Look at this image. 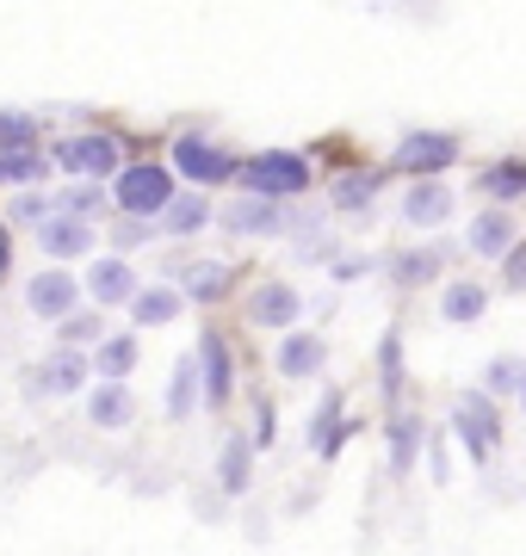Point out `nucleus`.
<instances>
[{
  "label": "nucleus",
  "instance_id": "f03ea898",
  "mask_svg": "<svg viewBox=\"0 0 526 556\" xmlns=\"http://www.w3.org/2000/svg\"><path fill=\"white\" fill-rule=\"evenodd\" d=\"M452 433L465 439V452L477 464H489V452L502 445V402L489 396V390H465V396L452 402Z\"/></svg>",
  "mask_w": 526,
  "mask_h": 556
},
{
  "label": "nucleus",
  "instance_id": "7c9ffc66",
  "mask_svg": "<svg viewBox=\"0 0 526 556\" xmlns=\"http://www.w3.org/2000/svg\"><path fill=\"white\" fill-rule=\"evenodd\" d=\"M521 383H526V365L521 358H489V371H484V390L489 396H521Z\"/></svg>",
  "mask_w": 526,
  "mask_h": 556
},
{
  "label": "nucleus",
  "instance_id": "4468645a",
  "mask_svg": "<svg viewBox=\"0 0 526 556\" xmlns=\"http://www.w3.org/2000/svg\"><path fill=\"white\" fill-rule=\"evenodd\" d=\"M223 229H236V236H279L285 229V204L279 199H236L229 211H223Z\"/></svg>",
  "mask_w": 526,
  "mask_h": 556
},
{
  "label": "nucleus",
  "instance_id": "5701e85b",
  "mask_svg": "<svg viewBox=\"0 0 526 556\" xmlns=\"http://www.w3.org/2000/svg\"><path fill=\"white\" fill-rule=\"evenodd\" d=\"M378 167H360V174H341L335 179V211H341V217H365V211H372V199H378Z\"/></svg>",
  "mask_w": 526,
  "mask_h": 556
},
{
  "label": "nucleus",
  "instance_id": "9b49d317",
  "mask_svg": "<svg viewBox=\"0 0 526 556\" xmlns=\"http://www.w3.org/2000/svg\"><path fill=\"white\" fill-rule=\"evenodd\" d=\"M347 433H353L347 402H341V390H328V396L316 402V415H310V452H316V457H335V452L347 445Z\"/></svg>",
  "mask_w": 526,
  "mask_h": 556
},
{
  "label": "nucleus",
  "instance_id": "58836bf2",
  "mask_svg": "<svg viewBox=\"0 0 526 556\" xmlns=\"http://www.w3.org/2000/svg\"><path fill=\"white\" fill-rule=\"evenodd\" d=\"M273 427H279V420H273V402H261V408H254V452L273 445Z\"/></svg>",
  "mask_w": 526,
  "mask_h": 556
},
{
  "label": "nucleus",
  "instance_id": "423d86ee",
  "mask_svg": "<svg viewBox=\"0 0 526 556\" xmlns=\"http://www.w3.org/2000/svg\"><path fill=\"white\" fill-rule=\"evenodd\" d=\"M174 167H180L186 179H199V186H223V179L242 174V161L229 155L223 142H211V137H180L174 142Z\"/></svg>",
  "mask_w": 526,
  "mask_h": 556
},
{
  "label": "nucleus",
  "instance_id": "f3484780",
  "mask_svg": "<svg viewBox=\"0 0 526 556\" xmlns=\"http://www.w3.org/2000/svg\"><path fill=\"white\" fill-rule=\"evenodd\" d=\"M130 415H137V396L124 390V378H100V390L87 396V420L100 433H118V427H130Z\"/></svg>",
  "mask_w": 526,
  "mask_h": 556
},
{
  "label": "nucleus",
  "instance_id": "c85d7f7f",
  "mask_svg": "<svg viewBox=\"0 0 526 556\" xmlns=\"http://www.w3.org/2000/svg\"><path fill=\"white\" fill-rule=\"evenodd\" d=\"M484 309H489V291H484V285H471V278L446 285V298H440V316H446V321H459V328H465V321H477Z\"/></svg>",
  "mask_w": 526,
  "mask_h": 556
},
{
  "label": "nucleus",
  "instance_id": "2eb2a0df",
  "mask_svg": "<svg viewBox=\"0 0 526 556\" xmlns=\"http://www.w3.org/2000/svg\"><path fill=\"white\" fill-rule=\"evenodd\" d=\"M452 186H440V179H415L403 192V223H415V229H434V223L452 217Z\"/></svg>",
  "mask_w": 526,
  "mask_h": 556
},
{
  "label": "nucleus",
  "instance_id": "bb28decb",
  "mask_svg": "<svg viewBox=\"0 0 526 556\" xmlns=\"http://www.w3.org/2000/svg\"><path fill=\"white\" fill-rule=\"evenodd\" d=\"M50 155H43L38 142H25V149H0V186H38Z\"/></svg>",
  "mask_w": 526,
  "mask_h": 556
},
{
  "label": "nucleus",
  "instance_id": "dca6fc26",
  "mask_svg": "<svg viewBox=\"0 0 526 556\" xmlns=\"http://www.w3.org/2000/svg\"><path fill=\"white\" fill-rule=\"evenodd\" d=\"M471 254L484 260H502L514 241H521V229H514V217H508V204H489V211H477V223H471Z\"/></svg>",
  "mask_w": 526,
  "mask_h": 556
},
{
  "label": "nucleus",
  "instance_id": "f257e3e1",
  "mask_svg": "<svg viewBox=\"0 0 526 556\" xmlns=\"http://www.w3.org/2000/svg\"><path fill=\"white\" fill-rule=\"evenodd\" d=\"M242 179L254 199H298V192H310V161L291 155V149H261L254 161H242Z\"/></svg>",
  "mask_w": 526,
  "mask_h": 556
},
{
  "label": "nucleus",
  "instance_id": "39448f33",
  "mask_svg": "<svg viewBox=\"0 0 526 556\" xmlns=\"http://www.w3.org/2000/svg\"><path fill=\"white\" fill-rule=\"evenodd\" d=\"M452 161H459V137L452 130H403V142H397V167L415 179H434Z\"/></svg>",
  "mask_w": 526,
  "mask_h": 556
},
{
  "label": "nucleus",
  "instance_id": "2f4dec72",
  "mask_svg": "<svg viewBox=\"0 0 526 556\" xmlns=\"http://www.w3.org/2000/svg\"><path fill=\"white\" fill-rule=\"evenodd\" d=\"M378 383H385L390 402L403 396V340H397V334L378 340Z\"/></svg>",
  "mask_w": 526,
  "mask_h": 556
},
{
  "label": "nucleus",
  "instance_id": "aec40b11",
  "mask_svg": "<svg viewBox=\"0 0 526 556\" xmlns=\"http://www.w3.org/2000/svg\"><path fill=\"white\" fill-rule=\"evenodd\" d=\"M204 223H211V199H204V192H174V199L162 204L155 229H167V236H199Z\"/></svg>",
  "mask_w": 526,
  "mask_h": 556
},
{
  "label": "nucleus",
  "instance_id": "4c0bfd02",
  "mask_svg": "<svg viewBox=\"0 0 526 556\" xmlns=\"http://www.w3.org/2000/svg\"><path fill=\"white\" fill-rule=\"evenodd\" d=\"M50 211H57V199H43V192H20V199H13V217L20 223H43Z\"/></svg>",
  "mask_w": 526,
  "mask_h": 556
},
{
  "label": "nucleus",
  "instance_id": "6e6552de",
  "mask_svg": "<svg viewBox=\"0 0 526 556\" xmlns=\"http://www.w3.org/2000/svg\"><path fill=\"white\" fill-rule=\"evenodd\" d=\"M446 260H452V248H446V241L403 248V254L390 260V285H397V291H422V285H434V278L446 273Z\"/></svg>",
  "mask_w": 526,
  "mask_h": 556
},
{
  "label": "nucleus",
  "instance_id": "a211bd4d",
  "mask_svg": "<svg viewBox=\"0 0 526 556\" xmlns=\"http://www.w3.org/2000/svg\"><path fill=\"white\" fill-rule=\"evenodd\" d=\"M298 316H304V298H298L291 285H261V291L248 298V321H254V328H291Z\"/></svg>",
  "mask_w": 526,
  "mask_h": 556
},
{
  "label": "nucleus",
  "instance_id": "cd10ccee",
  "mask_svg": "<svg viewBox=\"0 0 526 556\" xmlns=\"http://www.w3.org/2000/svg\"><path fill=\"white\" fill-rule=\"evenodd\" d=\"M204 402V383H199V358H180L174 365V383H167V415L186 420L192 408Z\"/></svg>",
  "mask_w": 526,
  "mask_h": 556
},
{
  "label": "nucleus",
  "instance_id": "20e7f679",
  "mask_svg": "<svg viewBox=\"0 0 526 556\" xmlns=\"http://www.w3.org/2000/svg\"><path fill=\"white\" fill-rule=\"evenodd\" d=\"M87 390V358L75 346H57L43 358L38 371H25V396L32 402H50V396H82Z\"/></svg>",
  "mask_w": 526,
  "mask_h": 556
},
{
  "label": "nucleus",
  "instance_id": "c756f323",
  "mask_svg": "<svg viewBox=\"0 0 526 556\" xmlns=\"http://www.w3.org/2000/svg\"><path fill=\"white\" fill-rule=\"evenodd\" d=\"M93 371H100V378H130V371H137V334H100Z\"/></svg>",
  "mask_w": 526,
  "mask_h": 556
},
{
  "label": "nucleus",
  "instance_id": "473e14b6",
  "mask_svg": "<svg viewBox=\"0 0 526 556\" xmlns=\"http://www.w3.org/2000/svg\"><path fill=\"white\" fill-rule=\"evenodd\" d=\"M100 204H105L100 186H68V192H57V211H62V217H93Z\"/></svg>",
  "mask_w": 526,
  "mask_h": 556
},
{
  "label": "nucleus",
  "instance_id": "c9c22d12",
  "mask_svg": "<svg viewBox=\"0 0 526 556\" xmlns=\"http://www.w3.org/2000/svg\"><path fill=\"white\" fill-rule=\"evenodd\" d=\"M112 241H118V248H142V241H155V217H118Z\"/></svg>",
  "mask_w": 526,
  "mask_h": 556
},
{
  "label": "nucleus",
  "instance_id": "ea45409f",
  "mask_svg": "<svg viewBox=\"0 0 526 556\" xmlns=\"http://www.w3.org/2000/svg\"><path fill=\"white\" fill-rule=\"evenodd\" d=\"M365 273H372V260H365V254H341V260H335V278H341V285H347V278H365Z\"/></svg>",
  "mask_w": 526,
  "mask_h": 556
},
{
  "label": "nucleus",
  "instance_id": "4be33fe9",
  "mask_svg": "<svg viewBox=\"0 0 526 556\" xmlns=\"http://www.w3.org/2000/svg\"><path fill=\"white\" fill-rule=\"evenodd\" d=\"M248 477H254V439H223V457H217V482L223 495H248Z\"/></svg>",
  "mask_w": 526,
  "mask_h": 556
},
{
  "label": "nucleus",
  "instance_id": "72a5a7b5",
  "mask_svg": "<svg viewBox=\"0 0 526 556\" xmlns=\"http://www.w3.org/2000/svg\"><path fill=\"white\" fill-rule=\"evenodd\" d=\"M57 328H62V340H57V346H87V340H100V334H105V328H100V316H87V309H75V316H62Z\"/></svg>",
  "mask_w": 526,
  "mask_h": 556
},
{
  "label": "nucleus",
  "instance_id": "1a4fd4ad",
  "mask_svg": "<svg viewBox=\"0 0 526 556\" xmlns=\"http://www.w3.org/2000/svg\"><path fill=\"white\" fill-rule=\"evenodd\" d=\"M25 303H32V316L62 321V316H75V303H82V285H75L68 273H38L32 285H25Z\"/></svg>",
  "mask_w": 526,
  "mask_h": 556
},
{
  "label": "nucleus",
  "instance_id": "9d476101",
  "mask_svg": "<svg viewBox=\"0 0 526 556\" xmlns=\"http://www.w3.org/2000/svg\"><path fill=\"white\" fill-rule=\"evenodd\" d=\"M38 248L50 260H82L87 248H93V223L87 217H62V211H50V217L38 223Z\"/></svg>",
  "mask_w": 526,
  "mask_h": 556
},
{
  "label": "nucleus",
  "instance_id": "f704fd0d",
  "mask_svg": "<svg viewBox=\"0 0 526 556\" xmlns=\"http://www.w3.org/2000/svg\"><path fill=\"white\" fill-rule=\"evenodd\" d=\"M25 142H38V124L25 112H0V149H25Z\"/></svg>",
  "mask_w": 526,
  "mask_h": 556
},
{
  "label": "nucleus",
  "instance_id": "412c9836",
  "mask_svg": "<svg viewBox=\"0 0 526 556\" xmlns=\"http://www.w3.org/2000/svg\"><path fill=\"white\" fill-rule=\"evenodd\" d=\"M180 291H174V285H149V291H142L137 285V298H130V316H137V328H167V321L180 316Z\"/></svg>",
  "mask_w": 526,
  "mask_h": 556
},
{
  "label": "nucleus",
  "instance_id": "6ab92c4d",
  "mask_svg": "<svg viewBox=\"0 0 526 556\" xmlns=\"http://www.w3.org/2000/svg\"><path fill=\"white\" fill-rule=\"evenodd\" d=\"M328 365V340L323 334H285L279 340V371L285 378H316Z\"/></svg>",
  "mask_w": 526,
  "mask_h": 556
},
{
  "label": "nucleus",
  "instance_id": "0eeeda50",
  "mask_svg": "<svg viewBox=\"0 0 526 556\" xmlns=\"http://www.w3.org/2000/svg\"><path fill=\"white\" fill-rule=\"evenodd\" d=\"M57 167L105 179V174H118V142L112 137H68V142H57Z\"/></svg>",
  "mask_w": 526,
  "mask_h": 556
},
{
  "label": "nucleus",
  "instance_id": "7ed1b4c3",
  "mask_svg": "<svg viewBox=\"0 0 526 556\" xmlns=\"http://www.w3.org/2000/svg\"><path fill=\"white\" fill-rule=\"evenodd\" d=\"M112 199H118L124 217H162V204L174 199V174L155 167V161H137V167H124L118 174Z\"/></svg>",
  "mask_w": 526,
  "mask_h": 556
},
{
  "label": "nucleus",
  "instance_id": "ddd939ff",
  "mask_svg": "<svg viewBox=\"0 0 526 556\" xmlns=\"http://www.w3.org/2000/svg\"><path fill=\"white\" fill-rule=\"evenodd\" d=\"M87 298L93 303H105V309H112V303H130L137 298V273H130V260H93V266H87V285H82Z\"/></svg>",
  "mask_w": 526,
  "mask_h": 556
},
{
  "label": "nucleus",
  "instance_id": "e433bc0d",
  "mask_svg": "<svg viewBox=\"0 0 526 556\" xmlns=\"http://www.w3.org/2000/svg\"><path fill=\"white\" fill-rule=\"evenodd\" d=\"M502 291H526V241H514L502 254Z\"/></svg>",
  "mask_w": 526,
  "mask_h": 556
},
{
  "label": "nucleus",
  "instance_id": "a878e982",
  "mask_svg": "<svg viewBox=\"0 0 526 556\" xmlns=\"http://www.w3.org/2000/svg\"><path fill=\"white\" fill-rule=\"evenodd\" d=\"M477 192L484 199H502V204L526 199V161H489L484 174H477Z\"/></svg>",
  "mask_w": 526,
  "mask_h": 556
},
{
  "label": "nucleus",
  "instance_id": "f8f14e48",
  "mask_svg": "<svg viewBox=\"0 0 526 556\" xmlns=\"http://www.w3.org/2000/svg\"><path fill=\"white\" fill-rule=\"evenodd\" d=\"M199 378H204V402L223 408L229 390H236V365H229V340H223V334H204L199 340Z\"/></svg>",
  "mask_w": 526,
  "mask_h": 556
},
{
  "label": "nucleus",
  "instance_id": "a19ab883",
  "mask_svg": "<svg viewBox=\"0 0 526 556\" xmlns=\"http://www.w3.org/2000/svg\"><path fill=\"white\" fill-rule=\"evenodd\" d=\"M7 266H13V241H7V229H0V278H7Z\"/></svg>",
  "mask_w": 526,
  "mask_h": 556
},
{
  "label": "nucleus",
  "instance_id": "b1692460",
  "mask_svg": "<svg viewBox=\"0 0 526 556\" xmlns=\"http://www.w3.org/2000/svg\"><path fill=\"white\" fill-rule=\"evenodd\" d=\"M422 439H427V427L415 415H390V470H397V477H409V470H415Z\"/></svg>",
  "mask_w": 526,
  "mask_h": 556
},
{
  "label": "nucleus",
  "instance_id": "393cba45",
  "mask_svg": "<svg viewBox=\"0 0 526 556\" xmlns=\"http://www.w3.org/2000/svg\"><path fill=\"white\" fill-rule=\"evenodd\" d=\"M223 291H229V266H217V260H192L180 273V298L192 303H217Z\"/></svg>",
  "mask_w": 526,
  "mask_h": 556
}]
</instances>
